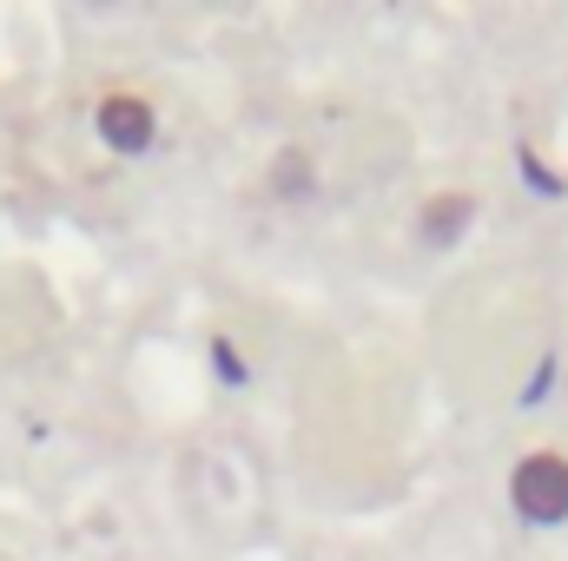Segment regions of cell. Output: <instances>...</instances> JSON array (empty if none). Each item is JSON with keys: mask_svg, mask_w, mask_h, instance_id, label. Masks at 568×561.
Masks as SVG:
<instances>
[{"mask_svg": "<svg viewBox=\"0 0 568 561\" xmlns=\"http://www.w3.org/2000/svg\"><path fill=\"white\" fill-rule=\"evenodd\" d=\"M93 126H100V140L113 145V152H145L152 133H159V120H152V106L133 100V93H106L100 106H93Z\"/></svg>", "mask_w": 568, "mask_h": 561, "instance_id": "obj_2", "label": "cell"}, {"mask_svg": "<svg viewBox=\"0 0 568 561\" xmlns=\"http://www.w3.org/2000/svg\"><path fill=\"white\" fill-rule=\"evenodd\" d=\"M469 212H476V205H469V198H456V192H449V198H429V205H424V232L436 238V245H449V238L469 225Z\"/></svg>", "mask_w": 568, "mask_h": 561, "instance_id": "obj_3", "label": "cell"}, {"mask_svg": "<svg viewBox=\"0 0 568 561\" xmlns=\"http://www.w3.org/2000/svg\"><path fill=\"white\" fill-rule=\"evenodd\" d=\"M278 165H284V172H278V192H297V178L311 185V159H297V152H284Z\"/></svg>", "mask_w": 568, "mask_h": 561, "instance_id": "obj_4", "label": "cell"}, {"mask_svg": "<svg viewBox=\"0 0 568 561\" xmlns=\"http://www.w3.org/2000/svg\"><path fill=\"white\" fill-rule=\"evenodd\" d=\"M509 502H516V516L523 522H562L568 516V462L562 456H523L516 462V476H509Z\"/></svg>", "mask_w": 568, "mask_h": 561, "instance_id": "obj_1", "label": "cell"}]
</instances>
